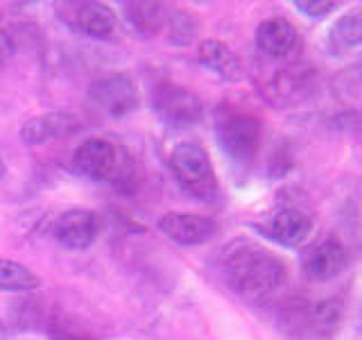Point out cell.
<instances>
[{"label":"cell","instance_id":"6da1fadb","mask_svg":"<svg viewBox=\"0 0 362 340\" xmlns=\"http://www.w3.org/2000/svg\"><path fill=\"white\" fill-rule=\"evenodd\" d=\"M222 275L243 300L263 304L283 288L288 272L281 259L269 254L267 249L252 243H233L222 256Z\"/></svg>","mask_w":362,"mask_h":340},{"label":"cell","instance_id":"7a4b0ae2","mask_svg":"<svg viewBox=\"0 0 362 340\" xmlns=\"http://www.w3.org/2000/svg\"><path fill=\"white\" fill-rule=\"evenodd\" d=\"M170 168L179 186L195 198L206 200L218 191V181L211 166V159L197 143H179L170 154Z\"/></svg>","mask_w":362,"mask_h":340},{"label":"cell","instance_id":"3957f363","mask_svg":"<svg viewBox=\"0 0 362 340\" xmlns=\"http://www.w3.org/2000/svg\"><path fill=\"white\" fill-rule=\"evenodd\" d=\"M222 150L235 162H252L260 145V123L240 111H229L215 123Z\"/></svg>","mask_w":362,"mask_h":340},{"label":"cell","instance_id":"277c9868","mask_svg":"<svg viewBox=\"0 0 362 340\" xmlns=\"http://www.w3.org/2000/svg\"><path fill=\"white\" fill-rule=\"evenodd\" d=\"M73 166L88 179L116 181L124 170V154L116 143L107 139H86L75 150Z\"/></svg>","mask_w":362,"mask_h":340},{"label":"cell","instance_id":"5b68a950","mask_svg":"<svg viewBox=\"0 0 362 340\" xmlns=\"http://www.w3.org/2000/svg\"><path fill=\"white\" fill-rule=\"evenodd\" d=\"M88 98L100 111H105L111 118L127 116L139 105V94H136L132 79L124 73H111L100 77L98 82L90 84Z\"/></svg>","mask_w":362,"mask_h":340},{"label":"cell","instance_id":"8992f818","mask_svg":"<svg viewBox=\"0 0 362 340\" xmlns=\"http://www.w3.org/2000/svg\"><path fill=\"white\" fill-rule=\"evenodd\" d=\"M154 107L163 116V120L175 125V128L192 125L202 116V105H199L197 96H192L190 91L181 89L177 84L158 86L154 94Z\"/></svg>","mask_w":362,"mask_h":340},{"label":"cell","instance_id":"52a82bcc","mask_svg":"<svg viewBox=\"0 0 362 340\" xmlns=\"http://www.w3.org/2000/svg\"><path fill=\"white\" fill-rule=\"evenodd\" d=\"M52 234L57 243L64 245L66 249H86L88 245H93L100 234V220L93 211L73 209L57 218Z\"/></svg>","mask_w":362,"mask_h":340},{"label":"cell","instance_id":"ba28073f","mask_svg":"<svg viewBox=\"0 0 362 340\" xmlns=\"http://www.w3.org/2000/svg\"><path fill=\"white\" fill-rule=\"evenodd\" d=\"M158 230L170 241L192 247L211 241L215 234V222L206 218V215H197V213H165L158 220Z\"/></svg>","mask_w":362,"mask_h":340},{"label":"cell","instance_id":"9c48e42d","mask_svg":"<svg viewBox=\"0 0 362 340\" xmlns=\"http://www.w3.org/2000/svg\"><path fill=\"white\" fill-rule=\"evenodd\" d=\"M269 241H274L283 247H299L308 241L313 232V220L303 211L297 209H281L274 215H269L267 222L260 227Z\"/></svg>","mask_w":362,"mask_h":340},{"label":"cell","instance_id":"30bf717a","mask_svg":"<svg viewBox=\"0 0 362 340\" xmlns=\"http://www.w3.org/2000/svg\"><path fill=\"white\" fill-rule=\"evenodd\" d=\"M346 266L344 247L335 238H322L303 254V270L315 281H328L337 277Z\"/></svg>","mask_w":362,"mask_h":340},{"label":"cell","instance_id":"8fae6325","mask_svg":"<svg viewBox=\"0 0 362 340\" xmlns=\"http://www.w3.org/2000/svg\"><path fill=\"white\" fill-rule=\"evenodd\" d=\"M256 45L260 52L272 57V60L290 57L299 45L297 28L286 18H267L256 30Z\"/></svg>","mask_w":362,"mask_h":340},{"label":"cell","instance_id":"7c38bea8","mask_svg":"<svg viewBox=\"0 0 362 340\" xmlns=\"http://www.w3.org/2000/svg\"><path fill=\"white\" fill-rule=\"evenodd\" d=\"M68 23L79 30L86 37L93 39H105L116 30L118 18L113 14V9L109 5L102 3H75L68 5Z\"/></svg>","mask_w":362,"mask_h":340},{"label":"cell","instance_id":"4fadbf2b","mask_svg":"<svg viewBox=\"0 0 362 340\" xmlns=\"http://www.w3.org/2000/svg\"><path fill=\"white\" fill-rule=\"evenodd\" d=\"M197 60L204 68H209L215 75H220L222 79H233L240 77V62H238V57L229 50V45H224L222 41L218 39H209L199 45L197 50Z\"/></svg>","mask_w":362,"mask_h":340},{"label":"cell","instance_id":"5bb4252c","mask_svg":"<svg viewBox=\"0 0 362 340\" xmlns=\"http://www.w3.org/2000/svg\"><path fill=\"white\" fill-rule=\"evenodd\" d=\"M73 128V118L66 113H48V116H37L30 118L21 128V139L30 145H39L50 139H57L59 134L68 132Z\"/></svg>","mask_w":362,"mask_h":340},{"label":"cell","instance_id":"9a60e30c","mask_svg":"<svg viewBox=\"0 0 362 340\" xmlns=\"http://www.w3.org/2000/svg\"><path fill=\"white\" fill-rule=\"evenodd\" d=\"M339 320H342V309L335 302H317L303 311L301 322L303 329L317 334V336H328L333 334Z\"/></svg>","mask_w":362,"mask_h":340},{"label":"cell","instance_id":"2e32d148","mask_svg":"<svg viewBox=\"0 0 362 340\" xmlns=\"http://www.w3.org/2000/svg\"><path fill=\"white\" fill-rule=\"evenodd\" d=\"M41 286L37 272H32L18 261L0 259V290L5 293H28Z\"/></svg>","mask_w":362,"mask_h":340},{"label":"cell","instance_id":"e0dca14e","mask_svg":"<svg viewBox=\"0 0 362 340\" xmlns=\"http://www.w3.org/2000/svg\"><path fill=\"white\" fill-rule=\"evenodd\" d=\"M328 43H331V50L335 55L349 52V50L358 48V45H362V18L356 14L339 18L331 30Z\"/></svg>","mask_w":362,"mask_h":340},{"label":"cell","instance_id":"ac0fdd59","mask_svg":"<svg viewBox=\"0 0 362 340\" xmlns=\"http://www.w3.org/2000/svg\"><path fill=\"white\" fill-rule=\"evenodd\" d=\"M124 16L129 26L141 34H154L161 26V5L156 3H127Z\"/></svg>","mask_w":362,"mask_h":340},{"label":"cell","instance_id":"d6986e66","mask_svg":"<svg viewBox=\"0 0 362 340\" xmlns=\"http://www.w3.org/2000/svg\"><path fill=\"white\" fill-rule=\"evenodd\" d=\"M294 7H297L301 14H308V16H324L328 14V11H333L337 7V3H333V0H297L294 3Z\"/></svg>","mask_w":362,"mask_h":340},{"label":"cell","instance_id":"ffe728a7","mask_svg":"<svg viewBox=\"0 0 362 340\" xmlns=\"http://www.w3.org/2000/svg\"><path fill=\"white\" fill-rule=\"evenodd\" d=\"M11 55H14V41L5 32H0V68L11 60Z\"/></svg>","mask_w":362,"mask_h":340},{"label":"cell","instance_id":"44dd1931","mask_svg":"<svg viewBox=\"0 0 362 340\" xmlns=\"http://www.w3.org/2000/svg\"><path fill=\"white\" fill-rule=\"evenodd\" d=\"M54 340H82V338H77V336H71V334H57Z\"/></svg>","mask_w":362,"mask_h":340},{"label":"cell","instance_id":"7402d4cb","mask_svg":"<svg viewBox=\"0 0 362 340\" xmlns=\"http://www.w3.org/2000/svg\"><path fill=\"white\" fill-rule=\"evenodd\" d=\"M3 175H5V164H3V159H0V179H3Z\"/></svg>","mask_w":362,"mask_h":340}]
</instances>
